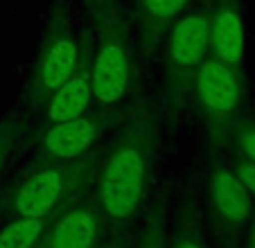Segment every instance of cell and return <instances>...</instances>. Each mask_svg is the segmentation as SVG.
<instances>
[{
  "instance_id": "obj_11",
  "label": "cell",
  "mask_w": 255,
  "mask_h": 248,
  "mask_svg": "<svg viewBox=\"0 0 255 248\" xmlns=\"http://www.w3.org/2000/svg\"><path fill=\"white\" fill-rule=\"evenodd\" d=\"M97 239V215L91 205H75L63 212L48 235V248H93Z\"/></svg>"
},
{
  "instance_id": "obj_4",
  "label": "cell",
  "mask_w": 255,
  "mask_h": 248,
  "mask_svg": "<svg viewBox=\"0 0 255 248\" xmlns=\"http://www.w3.org/2000/svg\"><path fill=\"white\" fill-rule=\"evenodd\" d=\"M88 54V48L68 23L63 9H54L48 29L43 34L36 66L32 77V95L34 100L45 102L61 84H66L75 70L79 68L82 59Z\"/></svg>"
},
{
  "instance_id": "obj_16",
  "label": "cell",
  "mask_w": 255,
  "mask_h": 248,
  "mask_svg": "<svg viewBox=\"0 0 255 248\" xmlns=\"http://www.w3.org/2000/svg\"><path fill=\"white\" fill-rule=\"evenodd\" d=\"M237 142H240L242 151L246 153V158L251 162H255V126L237 131Z\"/></svg>"
},
{
  "instance_id": "obj_2",
  "label": "cell",
  "mask_w": 255,
  "mask_h": 248,
  "mask_svg": "<svg viewBox=\"0 0 255 248\" xmlns=\"http://www.w3.org/2000/svg\"><path fill=\"white\" fill-rule=\"evenodd\" d=\"M91 174V158L79 162H59L43 158L41 165L32 167L9 194V208L23 219H45L59 205L86 183Z\"/></svg>"
},
{
  "instance_id": "obj_17",
  "label": "cell",
  "mask_w": 255,
  "mask_h": 248,
  "mask_svg": "<svg viewBox=\"0 0 255 248\" xmlns=\"http://www.w3.org/2000/svg\"><path fill=\"white\" fill-rule=\"evenodd\" d=\"M174 248H203V246L192 237H181L176 244H174Z\"/></svg>"
},
{
  "instance_id": "obj_13",
  "label": "cell",
  "mask_w": 255,
  "mask_h": 248,
  "mask_svg": "<svg viewBox=\"0 0 255 248\" xmlns=\"http://www.w3.org/2000/svg\"><path fill=\"white\" fill-rule=\"evenodd\" d=\"M138 5L144 18L154 23H169L183 14L188 0H138Z\"/></svg>"
},
{
  "instance_id": "obj_14",
  "label": "cell",
  "mask_w": 255,
  "mask_h": 248,
  "mask_svg": "<svg viewBox=\"0 0 255 248\" xmlns=\"http://www.w3.org/2000/svg\"><path fill=\"white\" fill-rule=\"evenodd\" d=\"M18 133H20V122H16V120H7V122L0 124V174H2L7 156H9Z\"/></svg>"
},
{
  "instance_id": "obj_7",
  "label": "cell",
  "mask_w": 255,
  "mask_h": 248,
  "mask_svg": "<svg viewBox=\"0 0 255 248\" xmlns=\"http://www.w3.org/2000/svg\"><path fill=\"white\" fill-rule=\"evenodd\" d=\"M210 14L178 16L169 32L167 59L178 72H194L210 54Z\"/></svg>"
},
{
  "instance_id": "obj_9",
  "label": "cell",
  "mask_w": 255,
  "mask_h": 248,
  "mask_svg": "<svg viewBox=\"0 0 255 248\" xmlns=\"http://www.w3.org/2000/svg\"><path fill=\"white\" fill-rule=\"evenodd\" d=\"M246 50V32L242 14L233 2H224L210 18V57L240 68Z\"/></svg>"
},
{
  "instance_id": "obj_10",
  "label": "cell",
  "mask_w": 255,
  "mask_h": 248,
  "mask_svg": "<svg viewBox=\"0 0 255 248\" xmlns=\"http://www.w3.org/2000/svg\"><path fill=\"white\" fill-rule=\"evenodd\" d=\"M210 196L215 212L224 224L240 226L251 217V194L228 167H215L210 176Z\"/></svg>"
},
{
  "instance_id": "obj_5",
  "label": "cell",
  "mask_w": 255,
  "mask_h": 248,
  "mask_svg": "<svg viewBox=\"0 0 255 248\" xmlns=\"http://www.w3.org/2000/svg\"><path fill=\"white\" fill-rule=\"evenodd\" d=\"M194 93L206 118L215 122H224L242 102V84L237 77V68L208 57L201 66L194 70Z\"/></svg>"
},
{
  "instance_id": "obj_3",
  "label": "cell",
  "mask_w": 255,
  "mask_h": 248,
  "mask_svg": "<svg viewBox=\"0 0 255 248\" xmlns=\"http://www.w3.org/2000/svg\"><path fill=\"white\" fill-rule=\"evenodd\" d=\"M133 66L127 27L120 20H104L91 57V95L100 109L122 104L131 91Z\"/></svg>"
},
{
  "instance_id": "obj_6",
  "label": "cell",
  "mask_w": 255,
  "mask_h": 248,
  "mask_svg": "<svg viewBox=\"0 0 255 248\" xmlns=\"http://www.w3.org/2000/svg\"><path fill=\"white\" fill-rule=\"evenodd\" d=\"M102 133L100 113H84L79 118L54 122L41 138L43 158L59 162H79L95 149Z\"/></svg>"
},
{
  "instance_id": "obj_8",
  "label": "cell",
  "mask_w": 255,
  "mask_h": 248,
  "mask_svg": "<svg viewBox=\"0 0 255 248\" xmlns=\"http://www.w3.org/2000/svg\"><path fill=\"white\" fill-rule=\"evenodd\" d=\"M91 104V52H88L75 70V75L45 100V115H48L50 124L66 122V120L88 113Z\"/></svg>"
},
{
  "instance_id": "obj_15",
  "label": "cell",
  "mask_w": 255,
  "mask_h": 248,
  "mask_svg": "<svg viewBox=\"0 0 255 248\" xmlns=\"http://www.w3.org/2000/svg\"><path fill=\"white\" fill-rule=\"evenodd\" d=\"M235 176L240 178V183L246 187V192H249L251 196H255V162L251 160H242L235 165Z\"/></svg>"
},
{
  "instance_id": "obj_18",
  "label": "cell",
  "mask_w": 255,
  "mask_h": 248,
  "mask_svg": "<svg viewBox=\"0 0 255 248\" xmlns=\"http://www.w3.org/2000/svg\"><path fill=\"white\" fill-rule=\"evenodd\" d=\"M251 248H255V226H253V233H251Z\"/></svg>"
},
{
  "instance_id": "obj_1",
  "label": "cell",
  "mask_w": 255,
  "mask_h": 248,
  "mask_svg": "<svg viewBox=\"0 0 255 248\" xmlns=\"http://www.w3.org/2000/svg\"><path fill=\"white\" fill-rule=\"evenodd\" d=\"M158 118L144 109L118 135L95 181V203L109 219H129L144 199L156 147Z\"/></svg>"
},
{
  "instance_id": "obj_12",
  "label": "cell",
  "mask_w": 255,
  "mask_h": 248,
  "mask_svg": "<svg viewBox=\"0 0 255 248\" xmlns=\"http://www.w3.org/2000/svg\"><path fill=\"white\" fill-rule=\"evenodd\" d=\"M45 219H23L7 224L0 230V248H32L43 235Z\"/></svg>"
}]
</instances>
